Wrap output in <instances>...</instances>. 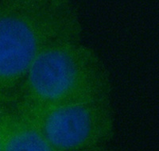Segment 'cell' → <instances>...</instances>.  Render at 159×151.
<instances>
[{
    "instance_id": "6da1fadb",
    "label": "cell",
    "mask_w": 159,
    "mask_h": 151,
    "mask_svg": "<svg viewBox=\"0 0 159 151\" xmlns=\"http://www.w3.org/2000/svg\"><path fill=\"white\" fill-rule=\"evenodd\" d=\"M111 94L110 76L98 54L80 38H68L40 53L11 100L49 104L111 97Z\"/></svg>"
},
{
    "instance_id": "5b68a950",
    "label": "cell",
    "mask_w": 159,
    "mask_h": 151,
    "mask_svg": "<svg viewBox=\"0 0 159 151\" xmlns=\"http://www.w3.org/2000/svg\"><path fill=\"white\" fill-rule=\"evenodd\" d=\"M1 106V104H0ZM0 151H3L2 150V138H1V132H0Z\"/></svg>"
},
{
    "instance_id": "277c9868",
    "label": "cell",
    "mask_w": 159,
    "mask_h": 151,
    "mask_svg": "<svg viewBox=\"0 0 159 151\" xmlns=\"http://www.w3.org/2000/svg\"><path fill=\"white\" fill-rule=\"evenodd\" d=\"M13 1H18V2H42L45 0H13Z\"/></svg>"
},
{
    "instance_id": "7a4b0ae2",
    "label": "cell",
    "mask_w": 159,
    "mask_h": 151,
    "mask_svg": "<svg viewBox=\"0 0 159 151\" xmlns=\"http://www.w3.org/2000/svg\"><path fill=\"white\" fill-rule=\"evenodd\" d=\"M9 106L59 151H99L114 133L111 97L39 104L15 99Z\"/></svg>"
},
{
    "instance_id": "3957f363",
    "label": "cell",
    "mask_w": 159,
    "mask_h": 151,
    "mask_svg": "<svg viewBox=\"0 0 159 151\" xmlns=\"http://www.w3.org/2000/svg\"><path fill=\"white\" fill-rule=\"evenodd\" d=\"M0 132L3 151H59L8 104L0 106Z\"/></svg>"
},
{
    "instance_id": "8992f818",
    "label": "cell",
    "mask_w": 159,
    "mask_h": 151,
    "mask_svg": "<svg viewBox=\"0 0 159 151\" xmlns=\"http://www.w3.org/2000/svg\"><path fill=\"white\" fill-rule=\"evenodd\" d=\"M99 151H109V150H107L106 149H102V150H99Z\"/></svg>"
}]
</instances>
